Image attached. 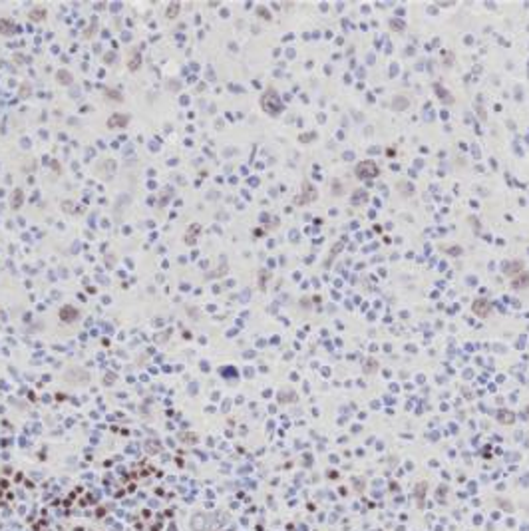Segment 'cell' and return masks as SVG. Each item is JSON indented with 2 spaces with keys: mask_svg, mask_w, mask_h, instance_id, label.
Segmentation results:
<instances>
[{
  "mask_svg": "<svg viewBox=\"0 0 529 531\" xmlns=\"http://www.w3.org/2000/svg\"><path fill=\"white\" fill-rule=\"evenodd\" d=\"M128 122H129V118L128 116H120V113H116V116H111L110 120H108V126L110 128H126L128 126Z\"/></svg>",
  "mask_w": 529,
  "mask_h": 531,
  "instance_id": "1",
  "label": "cell"
},
{
  "mask_svg": "<svg viewBox=\"0 0 529 531\" xmlns=\"http://www.w3.org/2000/svg\"><path fill=\"white\" fill-rule=\"evenodd\" d=\"M60 316H62L66 322H72V320L78 318V311H74L72 307H64V309L60 311Z\"/></svg>",
  "mask_w": 529,
  "mask_h": 531,
  "instance_id": "2",
  "label": "cell"
},
{
  "mask_svg": "<svg viewBox=\"0 0 529 531\" xmlns=\"http://www.w3.org/2000/svg\"><path fill=\"white\" fill-rule=\"evenodd\" d=\"M474 311H475V314L488 316V312H490V305H488V301H475Z\"/></svg>",
  "mask_w": 529,
  "mask_h": 531,
  "instance_id": "3",
  "label": "cell"
},
{
  "mask_svg": "<svg viewBox=\"0 0 529 531\" xmlns=\"http://www.w3.org/2000/svg\"><path fill=\"white\" fill-rule=\"evenodd\" d=\"M0 28H2V34H12L14 32V24H10V20H0Z\"/></svg>",
  "mask_w": 529,
  "mask_h": 531,
  "instance_id": "4",
  "label": "cell"
},
{
  "mask_svg": "<svg viewBox=\"0 0 529 531\" xmlns=\"http://www.w3.org/2000/svg\"><path fill=\"white\" fill-rule=\"evenodd\" d=\"M58 82H60V84H70V82H72V76L68 72H58Z\"/></svg>",
  "mask_w": 529,
  "mask_h": 531,
  "instance_id": "5",
  "label": "cell"
},
{
  "mask_svg": "<svg viewBox=\"0 0 529 531\" xmlns=\"http://www.w3.org/2000/svg\"><path fill=\"white\" fill-rule=\"evenodd\" d=\"M140 58H142V54H140L137 50H133V58H131V64H129V68H131V70H137V66H140V64H137V60H140Z\"/></svg>",
  "mask_w": 529,
  "mask_h": 531,
  "instance_id": "6",
  "label": "cell"
}]
</instances>
